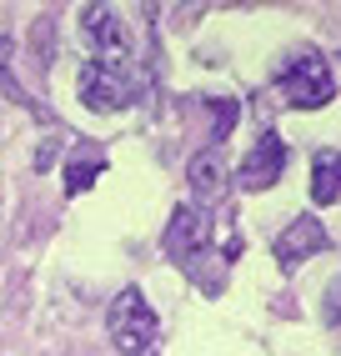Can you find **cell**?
Wrapping results in <instances>:
<instances>
[{
	"mask_svg": "<svg viewBox=\"0 0 341 356\" xmlns=\"http://www.w3.org/2000/svg\"><path fill=\"white\" fill-rule=\"evenodd\" d=\"M276 90L286 96V106H301V111H316L336 96V81H331V65L322 51H306V56H291L281 70H276Z\"/></svg>",
	"mask_w": 341,
	"mask_h": 356,
	"instance_id": "1",
	"label": "cell"
},
{
	"mask_svg": "<svg viewBox=\"0 0 341 356\" xmlns=\"http://www.w3.org/2000/svg\"><path fill=\"white\" fill-rule=\"evenodd\" d=\"M106 326H111V341H116L120 356H145V351L156 346V312L145 306V296L136 286H126V291L111 301Z\"/></svg>",
	"mask_w": 341,
	"mask_h": 356,
	"instance_id": "2",
	"label": "cell"
},
{
	"mask_svg": "<svg viewBox=\"0 0 341 356\" xmlns=\"http://www.w3.org/2000/svg\"><path fill=\"white\" fill-rule=\"evenodd\" d=\"M81 31L90 35V60H101V65H111V70L126 76L131 35H126L120 10H116V6H86V10H81Z\"/></svg>",
	"mask_w": 341,
	"mask_h": 356,
	"instance_id": "3",
	"label": "cell"
},
{
	"mask_svg": "<svg viewBox=\"0 0 341 356\" xmlns=\"http://www.w3.org/2000/svg\"><path fill=\"white\" fill-rule=\"evenodd\" d=\"M76 90H81L86 111H95V115H111V111H126V106H131V81L120 76V70L101 65V60H86V65H81Z\"/></svg>",
	"mask_w": 341,
	"mask_h": 356,
	"instance_id": "4",
	"label": "cell"
},
{
	"mask_svg": "<svg viewBox=\"0 0 341 356\" xmlns=\"http://www.w3.org/2000/svg\"><path fill=\"white\" fill-rule=\"evenodd\" d=\"M281 171H286V140L276 131H266L246 151V161L236 165V186H241V191H266V186L281 181Z\"/></svg>",
	"mask_w": 341,
	"mask_h": 356,
	"instance_id": "5",
	"label": "cell"
},
{
	"mask_svg": "<svg viewBox=\"0 0 341 356\" xmlns=\"http://www.w3.org/2000/svg\"><path fill=\"white\" fill-rule=\"evenodd\" d=\"M331 246V236H326V226L316 221V216H296L276 241H271V256L281 261V271H296L301 261H311L316 251H326Z\"/></svg>",
	"mask_w": 341,
	"mask_h": 356,
	"instance_id": "6",
	"label": "cell"
},
{
	"mask_svg": "<svg viewBox=\"0 0 341 356\" xmlns=\"http://www.w3.org/2000/svg\"><path fill=\"white\" fill-rule=\"evenodd\" d=\"M206 241H211V221H206V211L181 206L176 216H170V226H166V251L186 266L191 256H201V251H206Z\"/></svg>",
	"mask_w": 341,
	"mask_h": 356,
	"instance_id": "7",
	"label": "cell"
},
{
	"mask_svg": "<svg viewBox=\"0 0 341 356\" xmlns=\"http://www.w3.org/2000/svg\"><path fill=\"white\" fill-rule=\"evenodd\" d=\"M226 146H206L191 156L186 165V181H191V196H201V201H216L221 196V186H226Z\"/></svg>",
	"mask_w": 341,
	"mask_h": 356,
	"instance_id": "8",
	"label": "cell"
},
{
	"mask_svg": "<svg viewBox=\"0 0 341 356\" xmlns=\"http://www.w3.org/2000/svg\"><path fill=\"white\" fill-rule=\"evenodd\" d=\"M311 201L316 206H341V151H316L311 156Z\"/></svg>",
	"mask_w": 341,
	"mask_h": 356,
	"instance_id": "9",
	"label": "cell"
},
{
	"mask_svg": "<svg viewBox=\"0 0 341 356\" xmlns=\"http://www.w3.org/2000/svg\"><path fill=\"white\" fill-rule=\"evenodd\" d=\"M31 60L40 70H51V60H56V15H35L31 20Z\"/></svg>",
	"mask_w": 341,
	"mask_h": 356,
	"instance_id": "10",
	"label": "cell"
},
{
	"mask_svg": "<svg viewBox=\"0 0 341 356\" xmlns=\"http://www.w3.org/2000/svg\"><path fill=\"white\" fill-rule=\"evenodd\" d=\"M106 171V156H90V161H76V165H65V191L70 196H81V191H90V181Z\"/></svg>",
	"mask_w": 341,
	"mask_h": 356,
	"instance_id": "11",
	"label": "cell"
},
{
	"mask_svg": "<svg viewBox=\"0 0 341 356\" xmlns=\"http://www.w3.org/2000/svg\"><path fill=\"white\" fill-rule=\"evenodd\" d=\"M211 106V115H216V131H211V146H221V140H226V131L236 126V101H206Z\"/></svg>",
	"mask_w": 341,
	"mask_h": 356,
	"instance_id": "12",
	"label": "cell"
},
{
	"mask_svg": "<svg viewBox=\"0 0 341 356\" xmlns=\"http://www.w3.org/2000/svg\"><path fill=\"white\" fill-rule=\"evenodd\" d=\"M326 321L341 326V276H331V286H326Z\"/></svg>",
	"mask_w": 341,
	"mask_h": 356,
	"instance_id": "13",
	"label": "cell"
},
{
	"mask_svg": "<svg viewBox=\"0 0 341 356\" xmlns=\"http://www.w3.org/2000/svg\"><path fill=\"white\" fill-rule=\"evenodd\" d=\"M56 161V140H45V146L35 151V171H45V165H51Z\"/></svg>",
	"mask_w": 341,
	"mask_h": 356,
	"instance_id": "14",
	"label": "cell"
}]
</instances>
